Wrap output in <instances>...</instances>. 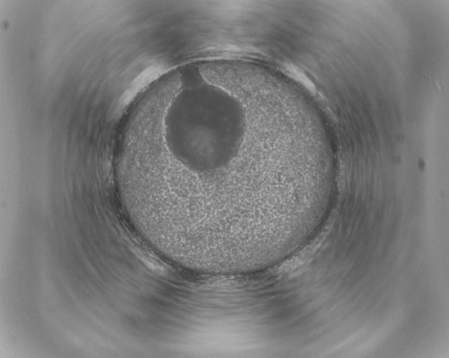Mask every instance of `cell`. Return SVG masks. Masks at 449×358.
I'll return each instance as SVG.
<instances>
[{
	"label": "cell",
	"mask_w": 449,
	"mask_h": 358,
	"mask_svg": "<svg viewBox=\"0 0 449 358\" xmlns=\"http://www.w3.org/2000/svg\"><path fill=\"white\" fill-rule=\"evenodd\" d=\"M286 69H287V71L290 73L291 76L293 78L296 79L300 83L305 86L308 90H309L311 92L316 91V86L313 83L310 79L306 76L305 73L302 70L298 69L296 66L291 65V64L286 66Z\"/></svg>",
	"instance_id": "obj_1"
}]
</instances>
